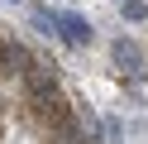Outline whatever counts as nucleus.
Returning <instances> with one entry per match:
<instances>
[{
    "label": "nucleus",
    "mask_w": 148,
    "mask_h": 144,
    "mask_svg": "<svg viewBox=\"0 0 148 144\" xmlns=\"http://www.w3.org/2000/svg\"><path fill=\"white\" fill-rule=\"evenodd\" d=\"M10 5H14V0H10Z\"/></svg>",
    "instance_id": "6"
},
{
    "label": "nucleus",
    "mask_w": 148,
    "mask_h": 144,
    "mask_svg": "<svg viewBox=\"0 0 148 144\" xmlns=\"http://www.w3.org/2000/svg\"><path fill=\"white\" fill-rule=\"evenodd\" d=\"M53 34H62L72 48H86L91 38H96V29H91L81 15H58V19H53Z\"/></svg>",
    "instance_id": "1"
},
{
    "label": "nucleus",
    "mask_w": 148,
    "mask_h": 144,
    "mask_svg": "<svg viewBox=\"0 0 148 144\" xmlns=\"http://www.w3.org/2000/svg\"><path fill=\"white\" fill-rule=\"evenodd\" d=\"M24 82H29V96H34V101H48V96H58L53 72H43L38 63H24Z\"/></svg>",
    "instance_id": "2"
},
{
    "label": "nucleus",
    "mask_w": 148,
    "mask_h": 144,
    "mask_svg": "<svg viewBox=\"0 0 148 144\" xmlns=\"http://www.w3.org/2000/svg\"><path fill=\"white\" fill-rule=\"evenodd\" d=\"M115 63L124 67V72H138V67H143V48H138L134 38H115Z\"/></svg>",
    "instance_id": "3"
},
{
    "label": "nucleus",
    "mask_w": 148,
    "mask_h": 144,
    "mask_svg": "<svg viewBox=\"0 0 148 144\" xmlns=\"http://www.w3.org/2000/svg\"><path fill=\"white\" fill-rule=\"evenodd\" d=\"M10 63H14V67L24 72V63H29V53H24L19 43H10V38H0V77L10 72Z\"/></svg>",
    "instance_id": "4"
},
{
    "label": "nucleus",
    "mask_w": 148,
    "mask_h": 144,
    "mask_svg": "<svg viewBox=\"0 0 148 144\" xmlns=\"http://www.w3.org/2000/svg\"><path fill=\"white\" fill-rule=\"evenodd\" d=\"M124 19H134V24L148 19V5H143V0H124Z\"/></svg>",
    "instance_id": "5"
}]
</instances>
